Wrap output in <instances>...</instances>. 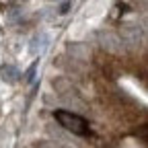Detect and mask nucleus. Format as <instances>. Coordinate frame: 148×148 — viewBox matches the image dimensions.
<instances>
[{
  "mask_svg": "<svg viewBox=\"0 0 148 148\" xmlns=\"http://www.w3.org/2000/svg\"><path fill=\"white\" fill-rule=\"evenodd\" d=\"M53 117H56V121H58L64 130H68V132L76 134V136H86L90 132L88 121L82 115L72 113V111H68V109H56L53 111Z\"/></svg>",
  "mask_w": 148,
  "mask_h": 148,
  "instance_id": "1",
  "label": "nucleus"
},
{
  "mask_svg": "<svg viewBox=\"0 0 148 148\" xmlns=\"http://www.w3.org/2000/svg\"><path fill=\"white\" fill-rule=\"evenodd\" d=\"M2 74H4V80H8V82H14V80H16V76H18V72H16L12 66L2 68Z\"/></svg>",
  "mask_w": 148,
  "mask_h": 148,
  "instance_id": "2",
  "label": "nucleus"
}]
</instances>
